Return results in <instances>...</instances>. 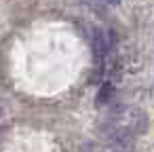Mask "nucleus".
<instances>
[{
  "mask_svg": "<svg viewBox=\"0 0 154 152\" xmlns=\"http://www.w3.org/2000/svg\"><path fill=\"white\" fill-rule=\"evenodd\" d=\"M112 45H114V38H112L110 32H106V30H95L93 32V53H95V57L103 59L110 53Z\"/></svg>",
  "mask_w": 154,
  "mask_h": 152,
  "instance_id": "f257e3e1",
  "label": "nucleus"
},
{
  "mask_svg": "<svg viewBox=\"0 0 154 152\" xmlns=\"http://www.w3.org/2000/svg\"><path fill=\"white\" fill-rule=\"evenodd\" d=\"M112 97H114V85H112V82H103V85L99 87V91H97L95 104H97V106H106V104L112 101Z\"/></svg>",
  "mask_w": 154,
  "mask_h": 152,
  "instance_id": "f03ea898",
  "label": "nucleus"
}]
</instances>
